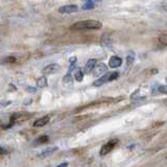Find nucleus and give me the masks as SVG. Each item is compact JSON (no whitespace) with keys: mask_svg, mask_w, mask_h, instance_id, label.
<instances>
[{"mask_svg":"<svg viewBox=\"0 0 167 167\" xmlns=\"http://www.w3.org/2000/svg\"><path fill=\"white\" fill-rule=\"evenodd\" d=\"M103 23L97 20H83L75 22L71 26V31H84V29H100Z\"/></svg>","mask_w":167,"mask_h":167,"instance_id":"obj_1","label":"nucleus"},{"mask_svg":"<svg viewBox=\"0 0 167 167\" xmlns=\"http://www.w3.org/2000/svg\"><path fill=\"white\" fill-rule=\"evenodd\" d=\"M31 117V114L28 112L14 113V114L11 116V119H10V127L12 126V125H14L16 123H21V122H23V121L28 120Z\"/></svg>","mask_w":167,"mask_h":167,"instance_id":"obj_2","label":"nucleus"},{"mask_svg":"<svg viewBox=\"0 0 167 167\" xmlns=\"http://www.w3.org/2000/svg\"><path fill=\"white\" fill-rule=\"evenodd\" d=\"M118 143H119L118 139H113V140H110L109 142H107L106 144H103V146H101L100 151H99L100 156H106V155H108L109 153H111Z\"/></svg>","mask_w":167,"mask_h":167,"instance_id":"obj_3","label":"nucleus"},{"mask_svg":"<svg viewBox=\"0 0 167 167\" xmlns=\"http://www.w3.org/2000/svg\"><path fill=\"white\" fill-rule=\"evenodd\" d=\"M79 11V7L75 4H68V5H63L59 8V12L61 14H72L76 13Z\"/></svg>","mask_w":167,"mask_h":167,"instance_id":"obj_4","label":"nucleus"},{"mask_svg":"<svg viewBox=\"0 0 167 167\" xmlns=\"http://www.w3.org/2000/svg\"><path fill=\"white\" fill-rule=\"evenodd\" d=\"M61 69V66H60L59 64H55V63H53V64H49L47 65V66L43 69V72L44 74H53L55 72H58V71Z\"/></svg>","mask_w":167,"mask_h":167,"instance_id":"obj_5","label":"nucleus"},{"mask_svg":"<svg viewBox=\"0 0 167 167\" xmlns=\"http://www.w3.org/2000/svg\"><path fill=\"white\" fill-rule=\"evenodd\" d=\"M110 77H111V73H106L104 75H103L101 77H99L98 79H96L95 82L93 83V86L94 87H99V86H103L106 83L110 82Z\"/></svg>","mask_w":167,"mask_h":167,"instance_id":"obj_6","label":"nucleus"},{"mask_svg":"<svg viewBox=\"0 0 167 167\" xmlns=\"http://www.w3.org/2000/svg\"><path fill=\"white\" fill-rule=\"evenodd\" d=\"M122 65V60L121 58H119L117 55H113L111 56L109 61V67L111 68H118Z\"/></svg>","mask_w":167,"mask_h":167,"instance_id":"obj_7","label":"nucleus"},{"mask_svg":"<svg viewBox=\"0 0 167 167\" xmlns=\"http://www.w3.org/2000/svg\"><path fill=\"white\" fill-rule=\"evenodd\" d=\"M107 71H108V66H107L106 64H103V63H101V64L99 65H96V67L94 68V70H93V73H94V75H100V74H106L107 73Z\"/></svg>","mask_w":167,"mask_h":167,"instance_id":"obj_8","label":"nucleus"},{"mask_svg":"<svg viewBox=\"0 0 167 167\" xmlns=\"http://www.w3.org/2000/svg\"><path fill=\"white\" fill-rule=\"evenodd\" d=\"M50 120V117L49 115H46V116H43V117L37 119L35 122H34V126L35 127H40V126H44V125H46L47 123L49 122Z\"/></svg>","mask_w":167,"mask_h":167,"instance_id":"obj_9","label":"nucleus"},{"mask_svg":"<svg viewBox=\"0 0 167 167\" xmlns=\"http://www.w3.org/2000/svg\"><path fill=\"white\" fill-rule=\"evenodd\" d=\"M95 67H96V60H94V59L89 60L85 65V72H87V73L91 72V71L94 70Z\"/></svg>","mask_w":167,"mask_h":167,"instance_id":"obj_10","label":"nucleus"},{"mask_svg":"<svg viewBox=\"0 0 167 167\" xmlns=\"http://www.w3.org/2000/svg\"><path fill=\"white\" fill-rule=\"evenodd\" d=\"M95 1L93 0H87V1H85V3L83 4V11H90V10H93L95 7Z\"/></svg>","mask_w":167,"mask_h":167,"instance_id":"obj_11","label":"nucleus"},{"mask_svg":"<svg viewBox=\"0 0 167 167\" xmlns=\"http://www.w3.org/2000/svg\"><path fill=\"white\" fill-rule=\"evenodd\" d=\"M73 77H74V79H75L76 82H83L84 73H83V71H82V69H80V68H76V69L74 70Z\"/></svg>","mask_w":167,"mask_h":167,"instance_id":"obj_12","label":"nucleus"},{"mask_svg":"<svg viewBox=\"0 0 167 167\" xmlns=\"http://www.w3.org/2000/svg\"><path fill=\"white\" fill-rule=\"evenodd\" d=\"M58 150L56 147H53V148H47V150H45L43 151V153H41L40 155H39V157H41V158H46V157H48V156H50V155H52L55 151Z\"/></svg>","mask_w":167,"mask_h":167,"instance_id":"obj_13","label":"nucleus"},{"mask_svg":"<svg viewBox=\"0 0 167 167\" xmlns=\"http://www.w3.org/2000/svg\"><path fill=\"white\" fill-rule=\"evenodd\" d=\"M37 85H38V87H40V88L46 87L47 86V79L45 76H41L40 79H37Z\"/></svg>","mask_w":167,"mask_h":167,"instance_id":"obj_14","label":"nucleus"},{"mask_svg":"<svg viewBox=\"0 0 167 167\" xmlns=\"http://www.w3.org/2000/svg\"><path fill=\"white\" fill-rule=\"evenodd\" d=\"M48 141H49V137L46 136V135H44V136L39 137V138L36 140L35 144H44V143H47Z\"/></svg>","mask_w":167,"mask_h":167,"instance_id":"obj_15","label":"nucleus"},{"mask_svg":"<svg viewBox=\"0 0 167 167\" xmlns=\"http://www.w3.org/2000/svg\"><path fill=\"white\" fill-rule=\"evenodd\" d=\"M16 61H17V59L15 58V56H7V58H5L3 61H2V63H3V64H5V63L12 64V63H15Z\"/></svg>","mask_w":167,"mask_h":167,"instance_id":"obj_16","label":"nucleus"},{"mask_svg":"<svg viewBox=\"0 0 167 167\" xmlns=\"http://www.w3.org/2000/svg\"><path fill=\"white\" fill-rule=\"evenodd\" d=\"M134 62H135V58H134V55H127V58H126V65H127V66L133 65Z\"/></svg>","mask_w":167,"mask_h":167,"instance_id":"obj_17","label":"nucleus"},{"mask_svg":"<svg viewBox=\"0 0 167 167\" xmlns=\"http://www.w3.org/2000/svg\"><path fill=\"white\" fill-rule=\"evenodd\" d=\"M159 42L163 45H167V35H161L159 37Z\"/></svg>","mask_w":167,"mask_h":167,"instance_id":"obj_18","label":"nucleus"},{"mask_svg":"<svg viewBox=\"0 0 167 167\" xmlns=\"http://www.w3.org/2000/svg\"><path fill=\"white\" fill-rule=\"evenodd\" d=\"M158 91H159L160 93H162V94H167V86L166 85L159 86V88H158Z\"/></svg>","mask_w":167,"mask_h":167,"instance_id":"obj_19","label":"nucleus"},{"mask_svg":"<svg viewBox=\"0 0 167 167\" xmlns=\"http://www.w3.org/2000/svg\"><path fill=\"white\" fill-rule=\"evenodd\" d=\"M118 77H119V72H112V73H111V77H110V82L117 79Z\"/></svg>","mask_w":167,"mask_h":167,"instance_id":"obj_20","label":"nucleus"},{"mask_svg":"<svg viewBox=\"0 0 167 167\" xmlns=\"http://www.w3.org/2000/svg\"><path fill=\"white\" fill-rule=\"evenodd\" d=\"M158 72H159V70H158V69H151L150 71V73L151 74V75H155V74H157Z\"/></svg>","mask_w":167,"mask_h":167,"instance_id":"obj_21","label":"nucleus"},{"mask_svg":"<svg viewBox=\"0 0 167 167\" xmlns=\"http://www.w3.org/2000/svg\"><path fill=\"white\" fill-rule=\"evenodd\" d=\"M68 166V163L67 162H65V163H62V164H60L59 166H56V167H67Z\"/></svg>","mask_w":167,"mask_h":167,"instance_id":"obj_22","label":"nucleus"},{"mask_svg":"<svg viewBox=\"0 0 167 167\" xmlns=\"http://www.w3.org/2000/svg\"><path fill=\"white\" fill-rule=\"evenodd\" d=\"M28 90H29V92H31H31H32V93H35V92H36V88H28Z\"/></svg>","mask_w":167,"mask_h":167,"instance_id":"obj_23","label":"nucleus"},{"mask_svg":"<svg viewBox=\"0 0 167 167\" xmlns=\"http://www.w3.org/2000/svg\"><path fill=\"white\" fill-rule=\"evenodd\" d=\"M166 82H167V77H166Z\"/></svg>","mask_w":167,"mask_h":167,"instance_id":"obj_24","label":"nucleus"}]
</instances>
